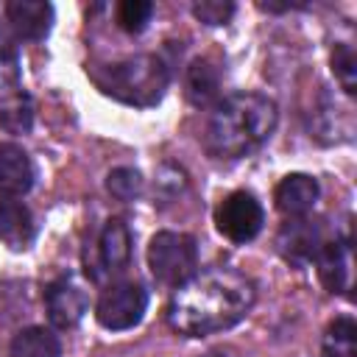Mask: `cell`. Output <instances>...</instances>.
I'll return each instance as SVG.
<instances>
[{
    "label": "cell",
    "instance_id": "1",
    "mask_svg": "<svg viewBox=\"0 0 357 357\" xmlns=\"http://www.w3.org/2000/svg\"><path fill=\"white\" fill-rule=\"evenodd\" d=\"M257 301L254 282L226 265L192 273L167 301V324L187 337L215 335L240 324Z\"/></svg>",
    "mask_w": 357,
    "mask_h": 357
},
{
    "label": "cell",
    "instance_id": "2",
    "mask_svg": "<svg viewBox=\"0 0 357 357\" xmlns=\"http://www.w3.org/2000/svg\"><path fill=\"white\" fill-rule=\"evenodd\" d=\"M279 120L276 103L259 92H234L209 114L204 145L215 159H243L262 148Z\"/></svg>",
    "mask_w": 357,
    "mask_h": 357
},
{
    "label": "cell",
    "instance_id": "3",
    "mask_svg": "<svg viewBox=\"0 0 357 357\" xmlns=\"http://www.w3.org/2000/svg\"><path fill=\"white\" fill-rule=\"evenodd\" d=\"M89 75L103 95L123 100L128 106L159 103L167 89V81H170L167 64L151 53L131 56V59H123V61H114L106 67H92Z\"/></svg>",
    "mask_w": 357,
    "mask_h": 357
},
{
    "label": "cell",
    "instance_id": "4",
    "mask_svg": "<svg viewBox=\"0 0 357 357\" xmlns=\"http://www.w3.org/2000/svg\"><path fill=\"white\" fill-rule=\"evenodd\" d=\"M148 268L159 284L178 287L198 268L195 240L184 231H159L148 245Z\"/></svg>",
    "mask_w": 357,
    "mask_h": 357
},
{
    "label": "cell",
    "instance_id": "5",
    "mask_svg": "<svg viewBox=\"0 0 357 357\" xmlns=\"http://www.w3.org/2000/svg\"><path fill=\"white\" fill-rule=\"evenodd\" d=\"M148 310V293L142 284L137 282H120L103 290V296L98 298L95 307V318L103 329L120 332V329H131L142 321Z\"/></svg>",
    "mask_w": 357,
    "mask_h": 357
},
{
    "label": "cell",
    "instance_id": "6",
    "mask_svg": "<svg viewBox=\"0 0 357 357\" xmlns=\"http://www.w3.org/2000/svg\"><path fill=\"white\" fill-rule=\"evenodd\" d=\"M215 223H218V231L226 240H231V243H248V240H254L262 231L265 212H262V204L257 201L254 192L234 190V192H229L218 204Z\"/></svg>",
    "mask_w": 357,
    "mask_h": 357
},
{
    "label": "cell",
    "instance_id": "7",
    "mask_svg": "<svg viewBox=\"0 0 357 357\" xmlns=\"http://www.w3.org/2000/svg\"><path fill=\"white\" fill-rule=\"evenodd\" d=\"M321 243H324L321 226L310 218H287V223H282L276 234V251L293 265L312 262Z\"/></svg>",
    "mask_w": 357,
    "mask_h": 357
},
{
    "label": "cell",
    "instance_id": "8",
    "mask_svg": "<svg viewBox=\"0 0 357 357\" xmlns=\"http://www.w3.org/2000/svg\"><path fill=\"white\" fill-rule=\"evenodd\" d=\"M86 293L84 287L73 279V276H61L56 279L47 290H45V307H47V318L56 329H73L84 312H86Z\"/></svg>",
    "mask_w": 357,
    "mask_h": 357
},
{
    "label": "cell",
    "instance_id": "9",
    "mask_svg": "<svg viewBox=\"0 0 357 357\" xmlns=\"http://www.w3.org/2000/svg\"><path fill=\"white\" fill-rule=\"evenodd\" d=\"M318 279L329 293H346L351 287V240H324L315 254Z\"/></svg>",
    "mask_w": 357,
    "mask_h": 357
},
{
    "label": "cell",
    "instance_id": "10",
    "mask_svg": "<svg viewBox=\"0 0 357 357\" xmlns=\"http://www.w3.org/2000/svg\"><path fill=\"white\" fill-rule=\"evenodd\" d=\"M8 28L17 39H45L53 25V6L45 0H11L6 6Z\"/></svg>",
    "mask_w": 357,
    "mask_h": 357
},
{
    "label": "cell",
    "instance_id": "11",
    "mask_svg": "<svg viewBox=\"0 0 357 357\" xmlns=\"http://www.w3.org/2000/svg\"><path fill=\"white\" fill-rule=\"evenodd\" d=\"M321 195V187L312 176L307 173H287L276 190H273V201H276V209L284 215V218H307L315 206Z\"/></svg>",
    "mask_w": 357,
    "mask_h": 357
},
{
    "label": "cell",
    "instance_id": "12",
    "mask_svg": "<svg viewBox=\"0 0 357 357\" xmlns=\"http://www.w3.org/2000/svg\"><path fill=\"white\" fill-rule=\"evenodd\" d=\"M33 187V162L17 142H0V198H20Z\"/></svg>",
    "mask_w": 357,
    "mask_h": 357
},
{
    "label": "cell",
    "instance_id": "13",
    "mask_svg": "<svg viewBox=\"0 0 357 357\" xmlns=\"http://www.w3.org/2000/svg\"><path fill=\"white\" fill-rule=\"evenodd\" d=\"M36 226L33 215L22 201L0 198V243H6L14 251H22L33 243Z\"/></svg>",
    "mask_w": 357,
    "mask_h": 357
},
{
    "label": "cell",
    "instance_id": "14",
    "mask_svg": "<svg viewBox=\"0 0 357 357\" xmlns=\"http://www.w3.org/2000/svg\"><path fill=\"white\" fill-rule=\"evenodd\" d=\"M98 259L106 273H120L131 259V231L126 220L112 218L106 220L100 237H98Z\"/></svg>",
    "mask_w": 357,
    "mask_h": 357
},
{
    "label": "cell",
    "instance_id": "15",
    "mask_svg": "<svg viewBox=\"0 0 357 357\" xmlns=\"http://www.w3.org/2000/svg\"><path fill=\"white\" fill-rule=\"evenodd\" d=\"M218 89H220V73L212 61L206 59H195L190 67H187V75H184V92H187V100L192 106H209L218 100Z\"/></svg>",
    "mask_w": 357,
    "mask_h": 357
},
{
    "label": "cell",
    "instance_id": "16",
    "mask_svg": "<svg viewBox=\"0 0 357 357\" xmlns=\"http://www.w3.org/2000/svg\"><path fill=\"white\" fill-rule=\"evenodd\" d=\"M8 357H61V343L45 326H25L11 337Z\"/></svg>",
    "mask_w": 357,
    "mask_h": 357
},
{
    "label": "cell",
    "instance_id": "17",
    "mask_svg": "<svg viewBox=\"0 0 357 357\" xmlns=\"http://www.w3.org/2000/svg\"><path fill=\"white\" fill-rule=\"evenodd\" d=\"M324 357H357V324L351 315H337L321 340Z\"/></svg>",
    "mask_w": 357,
    "mask_h": 357
},
{
    "label": "cell",
    "instance_id": "18",
    "mask_svg": "<svg viewBox=\"0 0 357 357\" xmlns=\"http://www.w3.org/2000/svg\"><path fill=\"white\" fill-rule=\"evenodd\" d=\"M33 126V103L25 92H14L0 106V128L8 134H28Z\"/></svg>",
    "mask_w": 357,
    "mask_h": 357
},
{
    "label": "cell",
    "instance_id": "19",
    "mask_svg": "<svg viewBox=\"0 0 357 357\" xmlns=\"http://www.w3.org/2000/svg\"><path fill=\"white\" fill-rule=\"evenodd\" d=\"M20 84V56L14 45V33L0 25V89H17Z\"/></svg>",
    "mask_w": 357,
    "mask_h": 357
},
{
    "label": "cell",
    "instance_id": "20",
    "mask_svg": "<svg viewBox=\"0 0 357 357\" xmlns=\"http://www.w3.org/2000/svg\"><path fill=\"white\" fill-rule=\"evenodd\" d=\"M332 73L340 81L346 95H354L357 89V56L349 42H337L332 50Z\"/></svg>",
    "mask_w": 357,
    "mask_h": 357
},
{
    "label": "cell",
    "instance_id": "21",
    "mask_svg": "<svg viewBox=\"0 0 357 357\" xmlns=\"http://www.w3.org/2000/svg\"><path fill=\"white\" fill-rule=\"evenodd\" d=\"M151 14H153V3H148V0H123L117 6V25L126 33H139L151 22Z\"/></svg>",
    "mask_w": 357,
    "mask_h": 357
},
{
    "label": "cell",
    "instance_id": "22",
    "mask_svg": "<svg viewBox=\"0 0 357 357\" xmlns=\"http://www.w3.org/2000/svg\"><path fill=\"white\" fill-rule=\"evenodd\" d=\"M106 190L117 198V201H134L142 192V176L134 167H114L106 176Z\"/></svg>",
    "mask_w": 357,
    "mask_h": 357
},
{
    "label": "cell",
    "instance_id": "23",
    "mask_svg": "<svg viewBox=\"0 0 357 357\" xmlns=\"http://www.w3.org/2000/svg\"><path fill=\"white\" fill-rule=\"evenodd\" d=\"M192 14L204 25H226L234 14V3L231 0H198L192 6Z\"/></svg>",
    "mask_w": 357,
    "mask_h": 357
},
{
    "label": "cell",
    "instance_id": "24",
    "mask_svg": "<svg viewBox=\"0 0 357 357\" xmlns=\"http://www.w3.org/2000/svg\"><path fill=\"white\" fill-rule=\"evenodd\" d=\"M198 357H240V354L234 349H229V346H218V349H209V351H204Z\"/></svg>",
    "mask_w": 357,
    "mask_h": 357
}]
</instances>
